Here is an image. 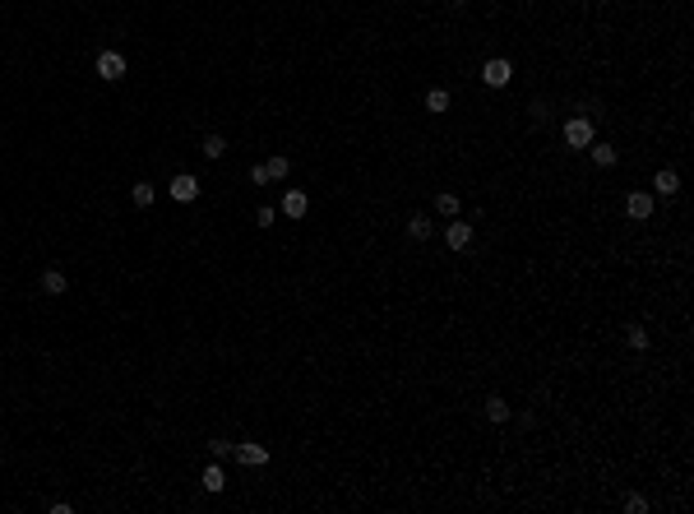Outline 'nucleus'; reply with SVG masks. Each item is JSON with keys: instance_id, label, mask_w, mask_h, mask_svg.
Listing matches in <instances>:
<instances>
[{"instance_id": "1", "label": "nucleus", "mask_w": 694, "mask_h": 514, "mask_svg": "<svg viewBox=\"0 0 694 514\" xmlns=\"http://www.w3.org/2000/svg\"><path fill=\"white\" fill-rule=\"evenodd\" d=\"M509 79H514V65H509L505 56H491V61L481 65V84H486V88H505Z\"/></svg>"}, {"instance_id": "2", "label": "nucleus", "mask_w": 694, "mask_h": 514, "mask_svg": "<svg viewBox=\"0 0 694 514\" xmlns=\"http://www.w3.org/2000/svg\"><path fill=\"white\" fill-rule=\"evenodd\" d=\"M167 195H171L176 204H195V200H200V176H190V171H181V176H171Z\"/></svg>"}, {"instance_id": "3", "label": "nucleus", "mask_w": 694, "mask_h": 514, "mask_svg": "<svg viewBox=\"0 0 694 514\" xmlns=\"http://www.w3.org/2000/svg\"><path fill=\"white\" fill-rule=\"evenodd\" d=\"M231 459H236V464H246V468H264V464H269V450L255 445V440H241V445H231Z\"/></svg>"}, {"instance_id": "4", "label": "nucleus", "mask_w": 694, "mask_h": 514, "mask_svg": "<svg viewBox=\"0 0 694 514\" xmlns=\"http://www.w3.org/2000/svg\"><path fill=\"white\" fill-rule=\"evenodd\" d=\"M565 144H570V149H588V144H592V121H588V116L565 121Z\"/></svg>"}, {"instance_id": "5", "label": "nucleus", "mask_w": 694, "mask_h": 514, "mask_svg": "<svg viewBox=\"0 0 694 514\" xmlns=\"http://www.w3.org/2000/svg\"><path fill=\"white\" fill-rule=\"evenodd\" d=\"M97 79H107V84L125 79V56L121 51H102V56H97Z\"/></svg>"}, {"instance_id": "6", "label": "nucleus", "mask_w": 694, "mask_h": 514, "mask_svg": "<svg viewBox=\"0 0 694 514\" xmlns=\"http://www.w3.org/2000/svg\"><path fill=\"white\" fill-rule=\"evenodd\" d=\"M625 213H630V218H639V222H648V218H653V195L630 190V195H625Z\"/></svg>"}, {"instance_id": "7", "label": "nucleus", "mask_w": 694, "mask_h": 514, "mask_svg": "<svg viewBox=\"0 0 694 514\" xmlns=\"http://www.w3.org/2000/svg\"><path fill=\"white\" fill-rule=\"evenodd\" d=\"M445 241L449 250H468L472 246V222H445Z\"/></svg>"}, {"instance_id": "8", "label": "nucleus", "mask_w": 694, "mask_h": 514, "mask_svg": "<svg viewBox=\"0 0 694 514\" xmlns=\"http://www.w3.org/2000/svg\"><path fill=\"white\" fill-rule=\"evenodd\" d=\"M42 292H46V296H65V292H70L65 269H42Z\"/></svg>"}, {"instance_id": "9", "label": "nucleus", "mask_w": 694, "mask_h": 514, "mask_svg": "<svg viewBox=\"0 0 694 514\" xmlns=\"http://www.w3.org/2000/svg\"><path fill=\"white\" fill-rule=\"evenodd\" d=\"M287 218H306V209H310V200H306V190H287L282 195V204H278Z\"/></svg>"}, {"instance_id": "10", "label": "nucleus", "mask_w": 694, "mask_h": 514, "mask_svg": "<svg viewBox=\"0 0 694 514\" xmlns=\"http://www.w3.org/2000/svg\"><path fill=\"white\" fill-rule=\"evenodd\" d=\"M407 236H412V241H431V236H435V218H431V213H412V218H407Z\"/></svg>"}, {"instance_id": "11", "label": "nucleus", "mask_w": 694, "mask_h": 514, "mask_svg": "<svg viewBox=\"0 0 694 514\" xmlns=\"http://www.w3.org/2000/svg\"><path fill=\"white\" fill-rule=\"evenodd\" d=\"M653 190H657V195H666V200H671V195H676V190H680V176H676V171H671V167H662V171H657V176H653Z\"/></svg>"}, {"instance_id": "12", "label": "nucleus", "mask_w": 694, "mask_h": 514, "mask_svg": "<svg viewBox=\"0 0 694 514\" xmlns=\"http://www.w3.org/2000/svg\"><path fill=\"white\" fill-rule=\"evenodd\" d=\"M435 213H440V218H459V195H454V190H440V195H435Z\"/></svg>"}, {"instance_id": "13", "label": "nucleus", "mask_w": 694, "mask_h": 514, "mask_svg": "<svg viewBox=\"0 0 694 514\" xmlns=\"http://www.w3.org/2000/svg\"><path fill=\"white\" fill-rule=\"evenodd\" d=\"M200 153L209 158V162H218V158L227 153V140H222V135H204V144H200Z\"/></svg>"}, {"instance_id": "14", "label": "nucleus", "mask_w": 694, "mask_h": 514, "mask_svg": "<svg viewBox=\"0 0 694 514\" xmlns=\"http://www.w3.org/2000/svg\"><path fill=\"white\" fill-rule=\"evenodd\" d=\"M486 417H491V421H509V417H514V408H509L500 394H491V399H486Z\"/></svg>"}, {"instance_id": "15", "label": "nucleus", "mask_w": 694, "mask_h": 514, "mask_svg": "<svg viewBox=\"0 0 694 514\" xmlns=\"http://www.w3.org/2000/svg\"><path fill=\"white\" fill-rule=\"evenodd\" d=\"M264 171H269V181H287V171H292V162H287L282 153H273L269 162H264Z\"/></svg>"}, {"instance_id": "16", "label": "nucleus", "mask_w": 694, "mask_h": 514, "mask_svg": "<svg viewBox=\"0 0 694 514\" xmlns=\"http://www.w3.org/2000/svg\"><path fill=\"white\" fill-rule=\"evenodd\" d=\"M222 486H227V473H222L218 464H209V468H204V491H213V496H218Z\"/></svg>"}, {"instance_id": "17", "label": "nucleus", "mask_w": 694, "mask_h": 514, "mask_svg": "<svg viewBox=\"0 0 694 514\" xmlns=\"http://www.w3.org/2000/svg\"><path fill=\"white\" fill-rule=\"evenodd\" d=\"M130 200H135V209H153V200H157V190L148 186V181H139V186L130 190Z\"/></svg>"}, {"instance_id": "18", "label": "nucleus", "mask_w": 694, "mask_h": 514, "mask_svg": "<svg viewBox=\"0 0 694 514\" xmlns=\"http://www.w3.org/2000/svg\"><path fill=\"white\" fill-rule=\"evenodd\" d=\"M588 149H592V162H597V167H616V149H611V144H588Z\"/></svg>"}, {"instance_id": "19", "label": "nucleus", "mask_w": 694, "mask_h": 514, "mask_svg": "<svg viewBox=\"0 0 694 514\" xmlns=\"http://www.w3.org/2000/svg\"><path fill=\"white\" fill-rule=\"evenodd\" d=\"M625 343H630L634 352H644V348H648V329L644 325H630V329H625Z\"/></svg>"}, {"instance_id": "20", "label": "nucleus", "mask_w": 694, "mask_h": 514, "mask_svg": "<svg viewBox=\"0 0 694 514\" xmlns=\"http://www.w3.org/2000/svg\"><path fill=\"white\" fill-rule=\"evenodd\" d=\"M426 111H449V88H431L426 93Z\"/></svg>"}, {"instance_id": "21", "label": "nucleus", "mask_w": 694, "mask_h": 514, "mask_svg": "<svg viewBox=\"0 0 694 514\" xmlns=\"http://www.w3.org/2000/svg\"><path fill=\"white\" fill-rule=\"evenodd\" d=\"M209 454L213 459H231V440H209Z\"/></svg>"}, {"instance_id": "22", "label": "nucleus", "mask_w": 694, "mask_h": 514, "mask_svg": "<svg viewBox=\"0 0 694 514\" xmlns=\"http://www.w3.org/2000/svg\"><path fill=\"white\" fill-rule=\"evenodd\" d=\"M625 510H630V514H644V510H648V500L639 496V491H630V496H625Z\"/></svg>"}, {"instance_id": "23", "label": "nucleus", "mask_w": 694, "mask_h": 514, "mask_svg": "<svg viewBox=\"0 0 694 514\" xmlns=\"http://www.w3.org/2000/svg\"><path fill=\"white\" fill-rule=\"evenodd\" d=\"M250 181H255V186H269V171H264V162H255V167H250Z\"/></svg>"}, {"instance_id": "24", "label": "nucleus", "mask_w": 694, "mask_h": 514, "mask_svg": "<svg viewBox=\"0 0 694 514\" xmlns=\"http://www.w3.org/2000/svg\"><path fill=\"white\" fill-rule=\"evenodd\" d=\"M273 218H278V209H269V204H264V209H260V227H273Z\"/></svg>"}, {"instance_id": "25", "label": "nucleus", "mask_w": 694, "mask_h": 514, "mask_svg": "<svg viewBox=\"0 0 694 514\" xmlns=\"http://www.w3.org/2000/svg\"><path fill=\"white\" fill-rule=\"evenodd\" d=\"M449 5H468V0H449Z\"/></svg>"}, {"instance_id": "26", "label": "nucleus", "mask_w": 694, "mask_h": 514, "mask_svg": "<svg viewBox=\"0 0 694 514\" xmlns=\"http://www.w3.org/2000/svg\"><path fill=\"white\" fill-rule=\"evenodd\" d=\"M597 5H611V0H597Z\"/></svg>"}]
</instances>
